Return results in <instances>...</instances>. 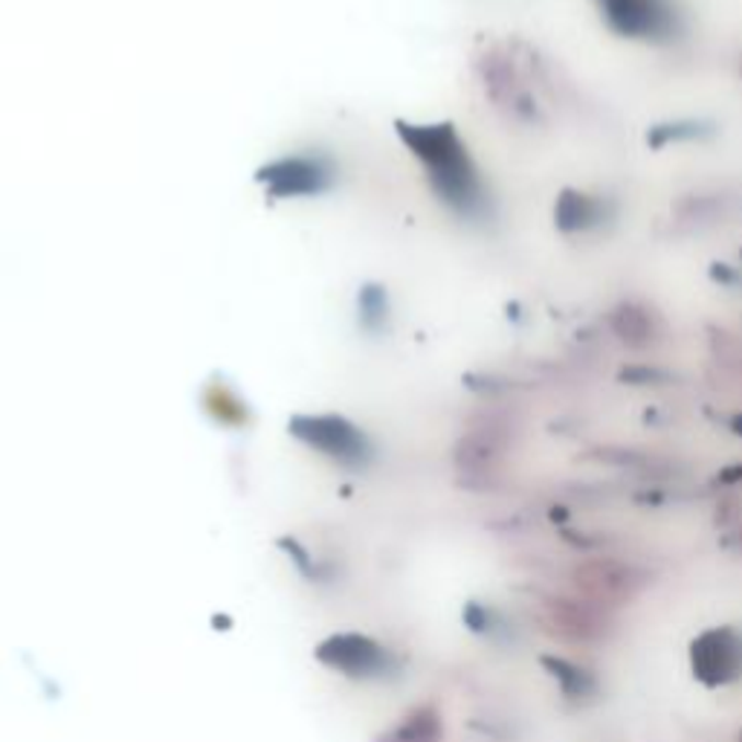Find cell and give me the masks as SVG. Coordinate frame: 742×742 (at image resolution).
Here are the masks:
<instances>
[{"label":"cell","mask_w":742,"mask_h":742,"mask_svg":"<svg viewBox=\"0 0 742 742\" xmlns=\"http://www.w3.org/2000/svg\"><path fill=\"white\" fill-rule=\"evenodd\" d=\"M606 24L627 38H668L676 26L670 0H598Z\"/></svg>","instance_id":"cell-4"},{"label":"cell","mask_w":742,"mask_h":742,"mask_svg":"<svg viewBox=\"0 0 742 742\" xmlns=\"http://www.w3.org/2000/svg\"><path fill=\"white\" fill-rule=\"evenodd\" d=\"M699 125H664V128H652L650 142L652 146H664L668 140H679V137H696Z\"/></svg>","instance_id":"cell-10"},{"label":"cell","mask_w":742,"mask_h":742,"mask_svg":"<svg viewBox=\"0 0 742 742\" xmlns=\"http://www.w3.org/2000/svg\"><path fill=\"white\" fill-rule=\"evenodd\" d=\"M288 429L299 444L339 467H366L374 455L369 436L343 415H297L290 418Z\"/></svg>","instance_id":"cell-2"},{"label":"cell","mask_w":742,"mask_h":742,"mask_svg":"<svg viewBox=\"0 0 742 742\" xmlns=\"http://www.w3.org/2000/svg\"><path fill=\"white\" fill-rule=\"evenodd\" d=\"M316 659L328 670L348 679H371L386 668V652L378 641L360 633H337L316 647Z\"/></svg>","instance_id":"cell-5"},{"label":"cell","mask_w":742,"mask_h":742,"mask_svg":"<svg viewBox=\"0 0 742 742\" xmlns=\"http://www.w3.org/2000/svg\"><path fill=\"white\" fill-rule=\"evenodd\" d=\"M258 183L276 200L316 198L337 183V165L320 151L285 154L267 163L265 169H258Z\"/></svg>","instance_id":"cell-3"},{"label":"cell","mask_w":742,"mask_h":742,"mask_svg":"<svg viewBox=\"0 0 742 742\" xmlns=\"http://www.w3.org/2000/svg\"><path fill=\"white\" fill-rule=\"evenodd\" d=\"M397 137L404 140L406 149L413 151V158L424 165L429 186L441 204H447L464 218L482 215L485 186H482L476 163L467 154V146L453 125L397 123Z\"/></svg>","instance_id":"cell-1"},{"label":"cell","mask_w":742,"mask_h":742,"mask_svg":"<svg viewBox=\"0 0 742 742\" xmlns=\"http://www.w3.org/2000/svg\"><path fill=\"white\" fill-rule=\"evenodd\" d=\"M615 331H618L621 337L629 339V343H638L650 334V322H647V314L644 311H636V308H621L615 320H612Z\"/></svg>","instance_id":"cell-9"},{"label":"cell","mask_w":742,"mask_h":742,"mask_svg":"<svg viewBox=\"0 0 742 742\" xmlns=\"http://www.w3.org/2000/svg\"><path fill=\"white\" fill-rule=\"evenodd\" d=\"M357 311H360V325L366 331H380L389 320V299L386 290L378 285H366L357 297Z\"/></svg>","instance_id":"cell-8"},{"label":"cell","mask_w":742,"mask_h":742,"mask_svg":"<svg viewBox=\"0 0 742 742\" xmlns=\"http://www.w3.org/2000/svg\"><path fill=\"white\" fill-rule=\"evenodd\" d=\"M554 218H557V227H560L563 232L589 230V227L603 221V200L592 198V195H583V192L566 189L560 198H557Z\"/></svg>","instance_id":"cell-6"},{"label":"cell","mask_w":742,"mask_h":742,"mask_svg":"<svg viewBox=\"0 0 742 742\" xmlns=\"http://www.w3.org/2000/svg\"><path fill=\"white\" fill-rule=\"evenodd\" d=\"M441 740V722L432 708H418L404 717L392 731L380 737L378 742H438Z\"/></svg>","instance_id":"cell-7"}]
</instances>
